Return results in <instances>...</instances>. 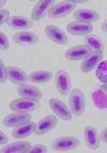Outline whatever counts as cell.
<instances>
[{
  "mask_svg": "<svg viewBox=\"0 0 107 153\" xmlns=\"http://www.w3.org/2000/svg\"><path fill=\"white\" fill-rule=\"evenodd\" d=\"M75 7H76V3L74 1H70V0L60 1L50 9L47 16L50 19H61V17H64L72 13Z\"/></svg>",
  "mask_w": 107,
  "mask_h": 153,
  "instance_id": "3",
  "label": "cell"
},
{
  "mask_svg": "<svg viewBox=\"0 0 107 153\" xmlns=\"http://www.w3.org/2000/svg\"><path fill=\"white\" fill-rule=\"evenodd\" d=\"M7 24L13 29L20 30V31L30 29L33 26V23L30 19H28L26 16H22V15H13L8 19Z\"/></svg>",
  "mask_w": 107,
  "mask_h": 153,
  "instance_id": "16",
  "label": "cell"
},
{
  "mask_svg": "<svg viewBox=\"0 0 107 153\" xmlns=\"http://www.w3.org/2000/svg\"><path fill=\"white\" fill-rule=\"evenodd\" d=\"M41 107V102L39 100H32V99L18 98L13 100L10 104V109L17 112H29L34 111L36 109Z\"/></svg>",
  "mask_w": 107,
  "mask_h": 153,
  "instance_id": "5",
  "label": "cell"
},
{
  "mask_svg": "<svg viewBox=\"0 0 107 153\" xmlns=\"http://www.w3.org/2000/svg\"><path fill=\"white\" fill-rule=\"evenodd\" d=\"M48 104H49L52 111L57 115L58 118H60L61 120L70 121L72 119L71 109L63 101L59 100L57 98H50L49 101H48Z\"/></svg>",
  "mask_w": 107,
  "mask_h": 153,
  "instance_id": "6",
  "label": "cell"
},
{
  "mask_svg": "<svg viewBox=\"0 0 107 153\" xmlns=\"http://www.w3.org/2000/svg\"><path fill=\"white\" fill-rule=\"evenodd\" d=\"M0 68H1V76H0V82L1 83H6L8 78V68L4 67V64H3L2 60H0Z\"/></svg>",
  "mask_w": 107,
  "mask_h": 153,
  "instance_id": "26",
  "label": "cell"
},
{
  "mask_svg": "<svg viewBox=\"0 0 107 153\" xmlns=\"http://www.w3.org/2000/svg\"><path fill=\"white\" fill-rule=\"evenodd\" d=\"M52 74L47 70H36L33 71L29 76V81L32 83H46L52 79Z\"/></svg>",
  "mask_w": 107,
  "mask_h": 153,
  "instance_id": "23",
  "label": "cell"
},
{
  "mask_svg": "<svg viewBox=\"0 0 107 153\" xmlns=\"http://www.w3.org/2000/svg\"><path fill=\"white\" fill-rule=\"evenodd\" d=\"M8 78L12 83L16 85H23L29 81V76L22 69L10 66L8 67Z\"/></svg>",
  "mask_w": 107,
  "mask_h": 153,
  "instance_id": "17",
  "label": "cell"
},
{
  "mask_svg": "<svg viewBox=\"0 0 107 153\" xmlns=\"http://www.w3.org/2000/svg\"><path fill=\"white\" fill-rule=\"evenodd\" d=\"M101 90H103V91H104V92H106V93H107V84H104V85H102Z\"/></svg>",
  "mask_w": 107,
  "mask_h": 153,
  "instance_id": "33",
  "label": "cell"
},
{
  "mask_svg": "<svg viewBox=\"0 0 107 153\" xmlns=\"http://www.w3.org/2000/svg\"><path fill=\"white\" fill-rule=\"evenodd\" d=\"M102 30L104 31V33H107V19H105L103 24H102Z\"/></svg>",
  "mask_w": 107,
  "mask_h": 153,
  "instance_id": "32",
  "label": "cell"
},
{
  "mask_svg": "<svg viewBox=\"0 0 107 153\" xmlns=\"http://www.w3.org/2000/svg\"><path fill=\"white\" fill-rule=\"evenodd\" d=\"M86 45L91 50V52L94 53H103L104 51V43L102 41V39L99 36L95 35H89L86 36L85 38Z\"/></svg>",
  "mask_w": 107,
  "mask_h": 153,
  "instance_id": "22",
  "label": "cell"
},
{
  "mask_svg": "<svg viewBox=\"0 0 107 153\" xmlns=\"http://www.w3.org/2000/svg\"><path fill=\"white\" fill-rule=\"evenodd\" d=\"M31 114L29 112H14V113H10V114L6 115L2 120V123L7 127H18V126L23 125V124L27 123L29 121H31Z\"/></svg>",
  "mask_w": 107,
  "mask_h": 153,
  "instance_id": "4",
  "label": "cell"
},
{
  "mask_svg": "<svg viewBox=\"0 0 107 153\" xmlns=\"http://www.w3.org/2000/svg\"><path fill=\"white\" fill-rule=\"evenodd\" d=\"M10 12L8 10H1L0 11V24H4V22H8V19H10Z\"/></svg>",
  "mask_w": 107,
  "mask_h": 153,
  "instance_id": "29",
  "label": "cell"
},
{
  "mask_svg": "<svg viewBox=\"0 0 107 153\" xmlns=\"http://www.w3.org/2000/svg\"><path fill=\"white\" fill-rule=\"evenodd\" d=\"M8 141H9V137L3 131H1L0 133V143H1V146H6L8 143Z\"/></svg>",
  "mask_w": 107,
  "mask_h": 153,
  "instance_id": "30",
  "label": "cell"
},
{
  "mask_svg": "<svg viewBox=\"0 0 107 153\" xmlns=\"http://www.w3.org/2000/svg\"><path fill=\"white\" fill-rule=\"evenodd\" d=\"M36 124L33 121H29V122L18 126V127H15L12 131V135L16 139H24L26 137H29L30 135H32L33 133H36Z\"/></svg>",
  "mask_w": 107,
  "mask_h": 153,
  "instance_id": "20",
  "label": "cell"
},
{
  "mask_svg": "<svg viewBox=\"0 0 107 153\" xmlns=\"http://www.w3.org/2000/svg\"><path fill=\"white\" fill-rule=\"evenodd\" d=\"M92 100L96 108L102 110L107 108V94L103 90H96L92 94Z\"/></svg>",
  "mask_w": 107,
  "mask_h": 153,
  "instance_id": "24",
  "label": "cell"
},
{
  "mask_svg": "<svg viewBox=\"0 0 107 153\" xmlns=\"http://www.w3.org/2000/svg\"><path fill=\"white\" fill-rule=\"evenodd\" d=\"M70 109L72 114L79 118L86 110V97L79 88H75L71 92L69 97Z\"/></svg>",
  "mask_w": 107,
  "mask_h": 153,
  "instance_id": "1",
  "label": "cell"
},
{
  "mask_svg": "<svg viewBox=\"0 0 107 153\" xmlns=\"http://www.w3.org/2000/svg\"><path fill=\"white\" fill-rule=\"evenodd\" d=\"M31 145L28 141H15L13 143H10L8 146L1 149V152L3 153H28L30 150Z\"/></svg>",
  "mask_w": 107,
  "mask_h": 153,
  "instance_id": "21",
  "label": "cell"
},
{
  "mask_svg": "<svg viewBox=\"0 0 107 153\" xmlns=\"http://www.w3.org/2000/svg\"><path fill=\"white\" fill-rule=\"evenodd\" d=\"M79 143V139L76 137H59V138H56L55 140H52V149L56 152H68V151L75 150L76 148H78Z\"/></svg>",
  "mask_w": 107,
  "mask_h": 153,
  "instance_id": "2",
  "label": "cell"
},
{
  "mask_svg": "<svg viewBox=\"0 0 107 153\" xmlns=\"http://www.w3.org/2000/svg\"><path fill=\"white\" fill-rule=\"evenodd\" d=\"M54 1L52 0H41L38 1L34 7V9L32 10L31 13V21L34 22H39L42 19H44L46 15H48L50 9L54 7Z\"/></svg>",
  "mask_w": 107,
  "mask_h": 153,
  "instance_id": "7",
  "label": "cell"
},
{
  "mask_svg": "<svg viewBox=\"0 0 107 153\" xmlns=\"http://www.w3.org/2000/svg\"><path fill=\"white\" fill-rule=\"evenodd\" d=\"M90 53L91 50L87 45H76L68 50L64 56L69 60H80L85 59Z\"/></svg>",
  "mask_w": 107,
  "mask_h": 153,
  "instance_id": "18",
  "label": "cell"
},
{
  "mask_svg": "<svg viewBox=\"0 0 107 153\" xmlns=\"http://www.w3.org/2000/svg\"><path fill=\"white\" fill-rule=\"evenodd\" d=\"M73 17L78 22L91 24L100 19V14L91 9H79L73 13Z\"/></svg>",
  "mask_w": 107,
  "mask_h": 153,
  "instance_id": "14",
  "label": "cell"
},
{
  "mask_svg": "<svg viewBox=\"0 0 107 153\" xmlns=\"http://www.w3.org/2000/svg\"><path fill=\"white\" fill-rule=\"evenodd\" d=\"M96 78L103 82L104 84H107V60H103L96 67Z\"/></svg>",
  "mask_w": 107,
  "mask_h": 153,
  "instance_id": "25",
  "label": "cell"
},
{
  "mask_svg": "<svg viewBox=\"0 0 107 153\" xmlns=\"http://www.w3.org/2000/svg\"><path fill=\"white\" fill-rule=\"evenodd\" d=\"M58 124V117L54 114L46 115L36 124V135H45L54 129Z\"/></svg>",
  "mask_w": 107,
  "mask_h": 153,
  "instance_id": "10",
  "label": "cell"
},
{
  "mask_svg": "<svg viewBox=\"0 0 107 153\" xmlns=\"http://www.w3.org/2000/svg\"><path fill=\"white\" fill-rule=\"evenodd\" d=\"M66 30L69 33H72L74 36H89L93 30V26L88 23L76 21V22L70 23L66 27Z\"/></svg>",
  "mask_w": 107,
  "mask_h": 153,
  "instance_id": "13",
  "label": "cell"
},
{
  "mask_svg": "<svg viewBox=\"0 0 107 153\" xmlns=\"http://www.w3.org/2000/svg\"><path fill=\"white\" fill-rule=\"evenodd\" d=\"M84 138H85L86 145L90 150H96L100 147L101 136L93 126L89 125L86 127L85 131H84Z\"/></svg>",
  "mask_w": 107,
  "mask_h": 153,
  "instance_id": "12",
  "label": "cell"
},
{
  "mask_svg": "<svg viewBox=\"0 0 107 153\" xmlns=\"http://www.w3.org/2000/svg\"><path fill=\"white\" fill-rule=\"evenodd\" d=\"M14 41L19 45H26V47H31L36 45L39 42V37L36 33H30V31H18L14 35Z\"/></svg>",
  "mask_w": 107,
  "mask_h": 153,
  "instance_id": "15",
  "label": "cell"
},
{
  "mask_svg": "<svg viewBox=\"0 0 107 153\" xmlns=\"http://www.w3.org/2000/svg\"><path fill=\"white\" fill-rule=\"evenodd\" d=\"M103 53H94L91 52L90 54L82 60V66H80V70L85 74H88L90 71H92L94 68H96L98 64L103 59Z\"/></svg>",
  "mask_w": 107,
  "mask_h": 153,
  "instance_id": "19",
  "label": "cell"
},
{
  "mask_svg": "<svg viewBox=\"0 0 107 153\" xmlns=\"http://www.w3.org/2000/svg\"><path fill=\"white\" fill-rule=\"evenodd\" d=\"M17 94L19 95L20 98L32 99V100H40L43 97L41 90H39L38 88L33 86V85L27 84L19 85L17 88Z\"/></svg>",
  "mask_w": 107,
  "mask_h": 153,
  "instance_id": "11",
  "label": "cell"
},
{
  "mask_svg": "<svg viewBox=\"0 0 107 153\" xmlns=\"http://www.w3.org/2000/svg\"><path fill=\"white\" fill-rule=\"evenodd\" d=\"M0 47L2 51H7L9 49V39L2 31H0Z\"/></svg>",
  "mask_w": 107,
  "mask_h": 153,
  "instance_id": "27",
  "label": "cell"
},
{
  "mask_svg": "<svg viewBox=\"0 0 107 153\" xmlns=\"http://www.w3.org/2000/svg\"><path fill=\"white\" fill-rule=\"evenodd\" d=\"M6 3H7V1H1V2H0V7L3 8V7L6 6Z\"/></svg>",
  "mask_w": 107,
  "mask_h": 153,
  "instance_id": "34",
  "label": "cell"
},
{
  "mask_svg": "<svg viewBox=\"0 0 107 153\" xmlns=\"http://www.w3.org/2000/svg\"><path fill=\"white\" fill-rule=\"evenodd\" d=\"M44 31L52 42L60 44V45H64V44L68 43L66 33H64V31H62L60 28L55 26V25H47L44 28Z\"/></svg>",
  "mask_w": 107,
  "mask_h": 153,
  "instance_id": "9",
  "label": "cell"
},
{
  "mask_svg": "<svg viewBox=\"0 0 107 153\" xmlns=\"http://www.w3.org/2000/svg\"><path fill=\"white\" fill-rule=\"evenodd\" d=\"M47 148L43 145H36L30 148V150L28 153H46Z\"/></svg>",
  "mask_w": 107,
  "mask_h": 153,
  "instance_id": "28",
  "label": "cell"
},
{
  "mask_svg": "<svg viewBox=\"0 0 107 153\" xmlns=\"http://www.w3.org/2000/svg\"><path fill=\"white\" fill-rule=\"evenodd\" d=\"M55 85L58 92L61 95H66L70 93L72 88V82L70 74L64 70H59L55 76Z\"/></svg>",
  "mask_w": 107,
  "mask_h": 153,
  "instance_id": "8",
  "label": "cell"
},
{
  "mask_svg": "<svg viewBox=\"0 0 107 153\" xmlns=\"http://www.w3.org/2000/svg\"><path fill=\"white\" fill-rule=\"evenodd\" d=\"M100 136H101V140H102V141L106 142V143H107V127L104 129V131H102Z\"/></svg>",
  "mask_w": 107,
  "mask_h": 153,
  "instance_id": "31",
  "label": "cell"
}]
</instances>
